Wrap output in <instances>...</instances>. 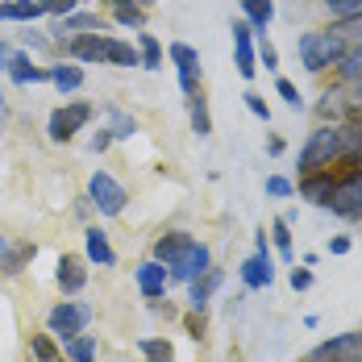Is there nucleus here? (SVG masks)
Listing matches in <instances>:
<instances>
[{
  "instance_id": "nucleus-1",
  "label": "nucleus",
  "mask_w": 362,
  "mask_h": 362,
  "mask_svg": "<svg viewBox=\"0 0 362 362\" xmlns=\"http://www.w3.org/2000/svg\"><path fill=\"white\" fill-rule=\"evenodd\" d=\"M296 50H300L304 71H325V67H337V63L346 59V37L333 34V30H317V34L300 37Z\"/></svg>"
},
{
  "instance_id": "nucleus-2",
  "label": "nucleus",
  "mask_w": 362,
  "mask_h": 362,
  "mask_svg": "<svg viewBox=\"0 0 362 362\" xmlns=\"http://www.w3.org/2000/svg\"><path fill=\"white\" fill-rule=\"evenodd\" d=\"M333 158H341V125H321L317 134H308V142L300 150V175L333 167Z\"/></svg>"
},
{
  "instance_id": "nucleus-3",
  "label": "nucleus",
  "mask_w": 362,
  "mask_h": 362,
  "mask_svg": "<svg viewBox=\"0 0 362 362\" xmlns=\"http://www.w3.org/2000/svg\"><path fill=\"white\" fill-rule=\"evenodd\" d=\"M88 321H92V308H88V304H79V300H63V304H54V308H50V317H46V325H50V333H54L59 341L79 337V333L88 329Z\"/></svg>"
},
{
  "instance_id": "nucleus-4",
  "label": "nucleus",
  "mask_w": 362,
  "mask_h": 362,
  "mask_svg": "<svg viewBox=\"0 0 362 362\" xmlns=\"http://www.w3.org/2000/svg\"><path fill=\"white\" fill-rule=\"evenodd\" d=\"M213 267V258H209V246L204 242H187L171 262H167V279H175V284H192V279H200L204 271Z\"/></svg>"
},
{
  "instance_id": "nucleus-5",
  "label": "nucleus",
  "mask_w": 362,
  "mask_h": 362,
  "mask_svg": "<svg viewBox=\"0 0 362 362\" xmlns=\"http://www.w3.org/2000/svg\"><path fill=\"white\" fill-rule=\"evenodd\" d=\"M88 200H92V209H96V213H105V217H117V213L125 209L129 192H125L121 183L112 180L109 171H96V175L88 180Z\"/></svg>"
},
{
  "instance_id": "nucleus-6",
  "label": "nucleus",
  "mask_w": 362,
  "mask_h": 362,
  "mask_svg": "<svg viewBox=\"0 0 362 362\" xmlns=\"http://www.w3.org/2000/svg\"><path fill=\"white\" fill-rule=\"evenodd\" d=\"M325 209H333L337 217H346V221H362V171L346 175V180H333Z\"/></svg>"
},
{
  "instance_id": "nucleus-7",
  "label": "nucleus",
  "mask_w": 362,
  "mask_h": 362,
  "mask_svg": "<svg viewBox=\"0 0 362 362\" xmlns=\"http://www.w3.org/2000/svg\"><path fill=\"white\" fill-rule=\"evenodd\" d=\"M92 121V105L88 100H71V105H63V109L50 112V125H46V134L54 138V142H71L75 134L83 129Z\"/></svg>"
},
{
  "instance_id": "nucleus-8",
  "label": "nucleus",
  "mask_w": 362,
  "mask_h": 362,
  "mask_svg": "<svg viewBox=\"0 0 362 362\" xmlns=\"http://www.w3.org/2000/svg\"><path fill=\"white\" fill-rule=\"evenodd\" d=\"M275 267H271V250H267V233H258V250L242 262V284L246 288H271Z\"/></svg>"
},
{
  "instance_id": "nucleus-9",
  "label": "nucleus",
  "mask_w": 362,
  "mask_h": 362,
  "mask_svg": "<svg viewBox=\"0 0 362 362\" xmlns=\"http://www.w3.org/2000/svg\"><path fill=\"white\" fill-rule=\"evenodd\" d=\"M313 362H362V333H341L313 350Z\"/></svg>"
},
{
  "instance_id": "nucleus-10",
  "label": "nucleus",
  "mask_w": 362,
  "mask_h": 362,
  "mask_svg": "<svg viewBox=\"0 0 362 362\" xmlns=\"http://www.w3.org/2000/svg\"><path fill=\"white\" fill-rule=\"evenodd\" d=\"M171 63L180 67V88H183V96H196V79H200V54H196L187 42H175V46H171Z\"/></svg>"
},
{
  "instance_id": "nucleus-11",
  "label": "nucleus",
  "mask_w": 362,
  "mask_h": 362,
  "mask_svg": "<svg viewBox=\"0 0 362 362\" xmlns=\"http://www.w3.org/2000/svg\"><path fill=\"white\" fill-rule=\"evenodd\" d=\"M67 54H71L75 63H109V37L79 34L67 42Z\"/></svg>"
},
{
  "instance_id": "nucleus-12",
  "label": "nucleus",
  "mask_w": 362,
  "mask_h": 362,
  "mask_svg": "<svg viewBox=\"0 0 362 362\" xmlns=\"http://www.w3.org/2000/svg\"><path fill=\"white\" fill-rule=\"evenodd\" d=\"M250 25L246 21H233V54H238V75L242 79H254V71H258V54H254L250 46Z\"/></svg>"
},
{
  "instance_id": "nucleus-13",
  "label": "nucleus",
  "mask_w": 362,
  "mask_h": 362,
  "mask_svg": "<svg viewBox=\"0 0 362 362\" xmlns=\"http://www.w3.org/2000/svg\"><path fill=\"white\" fill-rule=\"evenodd\" d=\"M138 291H142L146 300H158L163 291H167V267L158 262V258H150L138 267Z\"/></svg>"
},
{
  "instance_id": "nucleus-14",
  "label": "nucleus",
  "mask_w": 362,
  "mask_h": 362,
  "mask_svg": "<svg viewBox=\"0 0 362 362\" xmlns=\"http://www.w3.org/2000/svg\"><path fill=\"white\" fill-rule=\"evenodd\" d=\"M221 288V271L217 267H209L200 279H192L187 284V304H192V313H204V304L213 300V291Z\"/></svg>"
},
{
  "instance_id": "nucleus-15",
  "label": "nucleus",
  "mask_w": 362,
  "mask_h": 362,
  "mask_svg": "<svg viewBox=\"0 0 362 362\" xmlns=\"http://www.w3.org/2000/svg\"><path fill=\"white\" fill-rule=\"evenodd\" d=\"M329 192H333V171H308V175L300 180V196H304L308 204H321V209H325Z\"/></svg>"
},
{
  "instance_id": "nucleus-16",
  "label": "nucleus",
  "mask_w": 362,
  "mask_h": 362,
  "mask_svg": "<svg viewBox=\"0 0 362 362\" xmlns=\"http://www.w3.org/2000/svg\"><path fill=\"white\" fill-rule=\"evenodd\" d=\"M54 279H59V288H63V291H79L83 284H88V271H83V262H79L75 254H63V258H59Z\"/></svg>"
},
{
  "instance_id": "nucleus-17",
  "label": "nucleus",
  "mask_w": 362,
  "mask_h": 362,
  "mask_svg": "<svg viewBox=\"0 0 362 362\" xmlns=\"http://www.w3.org/2000/svg\"><path fill=\"white\" fill-rule=\"evenodd\" d=\"M4 67H8V75H13L17 83H46V79H50V71L34 67V59H30V54H8V59H4Z\"/></svg>"
},
{
  "instance_id": "nucleus-18",
  "label": "nucleus",
  "mask_w": 362,
  "mask_h": 362,
  "mask_svg": "<svg viewBox=\"0 0 362 362\" xmlns=\"http://www.w3.org/2000/svg\"><path fill=\"white\" fill-rule=\"evenodd\" d=\"M83 30H100V13H67V17H59L54 37L67 42V34H83Z\"/></svg>"
},
{
  "instance_id": "nucleus-19",
  "label": "nucleus",
  "mask_w": 362,
  "mask_h": 362,
  "mask_svg": "<svg viewBox=\"0 0 362 362\" xmlns=\"http://www.w3.org/2000/svg\"><path fill=\"white\" fill-rule=\"evenodd\" d=\"M83 246H88V258H92L96 267H112V262H117V254H112L105 229H88V233H83Z\"/></svg>"
},
{
  "instance_id": "nucleus-20",
  "label": "nucleus",
  "mask_w": 362,
  "mask_h": 362,
  "mask_svg": "<svg viewBox=\"0 0 362 362\" xmlns=\"http://www.w3.org/2000/svg\"><path fill=\"white\" fill-rule=\"evenodd\" d=\"M112 21L125 25V30H142L146 25V8L134 0H112Z\"/></svg>"
},
{
  "instance_id": "nucleus-21",
  "label": "nucleus",
  "mask_w": 362,
  "mask_h": 362,
  "mask_svg": "<svg viewBox=\"0 0 362 362\" xmlns=\"http://www.w3.org/2000/svg\"><path fill=\"white\" fill-rule=\"evenodd\" d=\"M341 158L346 163H362V121H346L341 125Z\"/></svg>"
},
{
  "instance_id": "nucleus-22",
  "label": "nucleus",
  "mask_w": 362,
  "mask_h": 362,
  "mask_svg": "<svg viewBox=\"0 0 362 362\" xmlns=\"http://www.w3.org/2000/svg\"><path fill=\"white\" fill-rule=\"evenodd\" d=\"M187 242H192V233H183V229H175V233H163V238L154 242V258L167 267V262H171V258H175L183 246H187Z\"/></svg>"
},
{
  "instance_id": "nucleus-23",
  "label": "nucleus",
  "mask_w": 362,
  "mask_h": 362,
  "mask_svg": "<svg viewBox=\"0 0 362 362\" xmlns=\"http://www.w3.org/2000/svg\"><path fill=\"white\" fill-rule=\"evenodd\" d=\"M242 13L250 17V30L267 34V25H271V17H275V4H271V0H242Z\"/></svg>"
},
{
  "instance_id": "nucleus-24",
  "label": "nucleus",
  "mask_w": 362,
  "mask_h": 362,
  "mask_svg": "<svg viewBox=\"0 0 362 362\" xmlns=\"http://www.w3.org/2000/svg\"><path fill=\"white\" fill-rule=\"evenodd\" d=\"M50 83H54L59 92H75V88L83 83V67H75V63H59V67H50Z\"/></svg>"
},
{
  "instance_id": "nucleus-25",
  "label": "nucleus",
  "mask_w": 362,
  "mask_h": 362,
  "mask_svg": "<svg viewBox=\"0 0 362 362\" xmlns=\"http://www.w3.org/2000/svg\"><path fill=\"white\" fill-rule=\"evenodd\" d=\"M63 346H67L71 362H96V333H79V337L63 341Z\"/></svg>"
},
{
  "instance_id": "nucleus-26",
  "label": "nucleus",
  "mask_w": 362,
  "mask_h": 362,
  "mask_svg": "<svg viewBox=\"0 0 362 362\" xmlns=\"http://www.w3.org/2000/svg\"><path fill=\"white\" fill-rule=\"evenodd\" d=\"M187 112H192V129H196L200 138H209V134H213V117H209L204 96H187Z\"/></svg>"
},
{
  "instance_id": "nucleus-27",
  "label": "nucleus",
  "mask_w": 362,
  "mask_h": 362,
  "mask_svg": "<svg viewBox=\"0 0 362 362\" xmlns=\"http://www.w3.org/2000/svg\"><path fill=\"white\" fill-rule=\"evenodd\" d=\"M34 254H37V246H17V250H4V254H0V271H4V275H17V271H21Z\"/></svg>"
},
{
  "instance_id": "nucleus-28",
  "label": "nucleus",
  "mask_w": 362,
  "mask_h": 362,
  "mask_svg": "<svg viewBox=\"0 0 362 362\" xmlns=\"http://www.w3.org/2000/svg\"><path fill=\"white\" fill-rule=\"evenodd\" d=\"M138 46H142V67L146 71H158L163 67V46L154 34H138Z\"/></svg>"
},
{
  "instance_id": "nucleus-29",
  "label": "nucleus",
  "mask_w": 362,
  "mask_h": 362,
  "mask_svg": "<svg viewBox=\"0 0 362 362\" xmlns=\"http://www.w3.org/2000/svg\"><path fill=\"white\" fill-rule=\"evenodd\" d=\"M109 63H117V67H142V59L134 54V46L121 42V37H109Z\"/></svg>"
},
{
  "instance_id": "nucleus-30",
  "label": "nucleus",
  "mask_w": 362,
  "mask_h": 362,
  "mask_svg": "<svg viewBox=\"0 0 362 362\" xmlns=\"http://www.w3.org/2000/svg\"><path fill=\"white\" fill-rule=\"evenodd\" d=\"M138 350H142L146 362H175V358H171V346H167L163 337H142V341H138Z\"/></svg>"
},
{
  "instance_id": "nucleus-31",
  "label": "nucleus",
  "mask_w": 362,
  "mask_h": 362,
  "mask_svg": "<svg viewBox=\"0 0 362 362\" xmlns=\"http://www.w3.org/2000/svg\"><path fill=\"white\" fill-rule=\"evenodd\" d=\"M337 71H341V79H346V83H362V46L346 50V59L337 63Z\"/></svg>"
},
{
  "instance_id": "nucleus-32",
  "label": "nucleus",
  "mask_w": 362,
  "mask_h": 362,
  "mask_svg": "<svg viewBox=\"0 0 362 362\" xmlns=\"http://www.w3.org/2000/svg\"><path fill=\"white\" fill-rule=\"evenodd\" d=\"M109 134L112 138H134V134H138V121L121 109H109Z\"/></svg>"
},
{
  "instance_id": "nucleus-33",
  "label": "nucleus",
  "mask_w": 362,
  "mask_h": 362,
  "mask_svg": "<svg viewBox=\"0 0 362 362\" xmlns=\"http://www.w3.org/2000/svg\"><path fill=\"white\" fill-rule=\"evenodd\" d=\"M46 8H42V0H8V17L13 21H37Z\"/></svg>"
},
{
  "instance_id": "nucleus-34",
  "label": "nucleus",
  "mask_w": 362,
  "mask_h": 362,
  "mask_svg": "<svg viewBox=\"0 0 362 362\" xmlns=\"http://www.w3.org/2000/svg\"><path fill=\"white\" fill-rule=\"evenodd\" d=\"M275 92L284 96V105H288L291 112H300V109H304V96H300V88H296L291 79H279V83H275Z\"/></svg>"
},
{
  "instance_id": "nucleus-35",
  "label": "nucleus",
  "mask_w": 362,
  "mask_h": 362,
  "mask_svg": "<svg viewBox=\"0 0 362 362\" xmlns=\"http://www.w3.org/2000/svg\"><path fill=\"white\" fill-rule=\"evenodd\" d=\"M346 105H341V88H329L325 100H321V117H341Z\"/></svg>"
},
{
  "instance_id": "nucleus-36",
  "label": "nucleus",
  "mask_w": 362,
  "mask_h": 362,
  "mask_svg": "<svg viewBox=\"0 0 362 362\" xmlns=\"http://www.w3.org/2000/svg\"><path fill=\"white\" fill-rule=\"evenodd\" d=\"M333 34H341V37H362V13H354V17H341Z\"/></svg>"
},
{
  "instance_id": "nucleus-37",
  "label": "nucleus",
  "mask_w": 362,
  "mask_h": 362,
  "mask_svg": "<svg viewBox=\"0 0 362 362\" xmlns=\"http://www.w3.org/2000/svg\"><path fill=\"white\" fill-rule=\"evenodd\" d=\"M271 233H275V246H279V254H284V258H291V233H288V221H275V229H271Z\"/></svg>"
},
{
  "instance_id": "nucleus-38",
  "label": "nucleus",
  "mask_w": 362,
  "mask_h": 362,
  "mask_svg": "<svg viewBox=\"0 0 362 362\" xmlns=\"http://www.w3.org/2000/svg\"><path fill=\"white\" fill-rule=\"evenodd\" d=\"M34 354L42 362H59V350H54V346H50V337H42V333L34 337Z\"/></svg>"
},
{
  "instance_id": "nucleus-39",
  "label": "nucleus",
  "mask_w": 362,
  "mask_h": 362,
  "mask_svg": "<svg viewBox=\"0 0 362 362\" xmlns=\"http://www.w3.org/2000/svg\"><path fill=\"white\" fill-rule=\"evenodd\" d=\"M246 109H250L258 121H271V109H267V100H262L258 92H246Z\"/></svg>"
},
{
  "instance_id": "nucleus-40",
  "label": "nucleus",
  "mask_w": 362,
  "mask_h": 362,
  "mask_svg": "<svg viewBox=\"0 0 362 362\" xmlns=\"http://www.w3.org/2000/svg\"><path fill=\"white\" fill-rule=\"evenodd\" d=\"M325 4L337 13V17H354V13H362V0H325Z\"/></svg>"
},
{
  "instance_id": "nucleus-41",
  "label": "nucleus",
  "mask_w": 362,
  "mask_h": 362,
  "mask_svg": "<svg viewBox=\"0 0 362 362\" xmlns=\"http://www.w3.org/2000/svg\"><path fill=\"white\" fill-rule=\"evenodd\" d=\"M258 63H262L267 71H275V67H279V50H275L271 42H262V46H258Z\"/></svg>"
},
{
  "instance_id": "nucleus-42",
  "label": "nucleus",
  "mask_w": 362,
  "mask_h": 362,
  "mask_svg": "<svg viewBox=\"0 0 362 362\" xmlns=\"http://www.w3.org/2000/svg\"><path fill=\"white\" fill-rule=\"evenodd\" d=\"M75 4H79V0H42V8H46V13H54V17L75 13Z\"/></svg>"
},
{
  "instance_id": "nucleus-43",
  "label": "nucleus",
  "mask_w": 362,
  "mask_h": 362,
  "mask_svg": "<svg viewBox=\"0 0 362 362\" xmlns=\"http://www.w3.org/2000/svg\"><path fill=\"white\" fill-rule=\"evenodd\" d=\"M291 288L308 291V288H313V271H308V267H296V271H291Z\"/></svg>"
},
{
  "instance_id": "nucleus-44",
  "label": "nucleus",
  "mask_w": 362,
  "mask_h": 362,
  "mask_svg": "<svg viewBox=\"0 0 362 362\" xmlns=\"http://www.w3.org/2000/svg\"><path fill=\"white\" fill-rule=\"evenodd\" d=\"M267 192H271V196H291V183L284 180V175H271V180H267Z\"/></svg>"
},
{
  "instance_id": "nucleus-45",
  "label": "nucleus",
  "mask_w": 362,
  "mask_h": 362,
  "mask_svg": "<svg viewBox=\"0 0 362 362\" xmlns=\"http://www.w3.org/2000/svg\"><path fill=\"white\" fill-rule=\"evenodd\" d=\"M109 142H112V134H109V129H100V134H96V138H92V150H96V154H100V150H109Z\"/></svg>"
},
{
  "instance_id": "nucleus-46",
  "label": "nucleus",
  "mask_w": 362,
  "mask_h": 362,
  "mask_svg": "<svg viewBox=\"0 0 362 362\" xmlns=\"http://www.w3.org/2000/svg\"><path fill=\"white\" fill-rule=\"evenodd\" d=\"M329 250H333V254H346V250H350V238H329Z\"/></svg>"
},
{
  "instance_id": "nucleus-47",
  "label": "nucleus",
  "mask_w": 362,
  "mask_h": 362,
  "mask_svg": "<svg viewBox=\"0 0 362 362\" xmlns=\"http://www.w3.org/2000/svg\"><path fill=\"white\" fill-rule=\"evenodd\" d=\"M267 154H284V138H267Z\"/></svg>"
},
{
  "instance_id": "nucleus-48",
  "label": "nucleus",
  "mask_w": 362,
  "mask_h": 362,
  "mask_svg": "<svg viewBox=\"0 0 362 362\" xmlns=\"http://www.w3.org/2000/svg\"><path fill=\"white\" fill-rule=\"evenodd\" d=\"M187 329H192V337H200V333H204V321H196V317H187Z\"/></svg>"
},
{
  "instance_id": "nucleus-49",
  "label": "nucleus",
  "mask_w": 362,
  "mask_h": 362,
  "mask_svg": "<svg viewBox=\"0 0 362 362\" xmlns=\"http://www.w3.org/2000/svg\"><path fill=\"white\" fill-rule=\"evenodd\" d=\"M4 17H8V4H4V0H0V21H4Z\"/></svg>"
},
{
  "instance_id": "nucleus-50",
  "label": "nucleus",
  "mask_w": 362,
  "mask_h": 362,
  "mask_svg": "<svg viewBox=\"0 0 362 362\" xmlns=\"http://www.w3.org/2000/svg\"><path fill=\"white\" fill-rule=\"evenodd\" d=\"M4 59H8V46H4V42H0V63H4Z\"/></svg>"
},
{
  "instance_id": "nucleus-51",
  "label": "nucleus",
  "mask_w": 362,
  "mask_h": 362,
  "mask_svg": "<svg viewBox=\"0 0 362 362\" xmlns=\"http://www.w3.org/2000/svg\"><path fill=\"white\" fill-rule=\"evenodd\" d=\"M4 250H8V242H4V238H0V254H4Z\"/></svg>"
},
{
  "instance_id": "nucleus-52",
  "label": "nucleus",
  "mask_w": 362,
  "mask_h": 362,
  "mask_svg": "<svg viewBox=\"0 0 362 362\" xmlns=\"http://www.w3.org/2000/svg\"><path fill=\"white\" fill-rule=\"evenodd\" d=\"M134 4H142V8H146V4H150V0H134Z\"/></svg>"
}]
</instances>
